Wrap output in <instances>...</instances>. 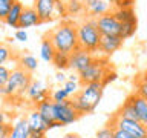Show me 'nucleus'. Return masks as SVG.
I'll return each instance as SVG.
<instances>
[{"label": "nucleus", "mask_w": 147, "mask_h": 138, "mask_svg": "<svg viewBox=\"0 0 147 138\" xmlns=\"http://www.w3.org/2000/svg\"><path fill=\"white\" fill-rule=\"evenodd\" d=\"M35 109L38 110V114L43 117V120L48 123L49 129H54V127H60V124L55 121V108H54V101L48 98L41 103L35 104Z\"/></svg>", "instance_id": "13"}, {"label": "nucleus", "mask_w": 147, "mask_h": 138, "mask_svg": "<svg viewBox=\"0 0 147 138\" xmlns=\"http://www.w3.org/2000/svg\"><path fill=\"white\" fill-rule=\"evenodd\" d=\"M9 138H31V129L26 117H20L14 121Z\"/></svg>", "instance_id": "18"}, {"label": "nucleus", "mask_w": 147, "mask_h": 138, "mask_svg": "<svg viewBox=\"0 0 147 138\" xmlns=\"http://www.w3.org/2000/svg\"><path fill=\"white\" fill-rule=\"evenodd\" d=\"M16 2L17 0H0V22H5V18L8 17L12 5Z\"/></svg>", "instance_id": "26"}, {"label": "nucleus", "mask_w": 147, "mask_h": 138, "mask_svg": "<svg viewBox=\"0 0 147 138\" xmlns=\"http://www.w3.org/2000/svg\"><path fill=\"white\" fill-rule=\"evenodd\" d=\"M115 78H117V74H115L107 57H94L89 66L78 74V80H80L81 86L89 85V83H101L106 86Z\"/></svg>", "instance_id": "3"}, {"label": "nucleus", "mask_w": 147, "mask_h": 138, "mask_svg": "<svg viewBox=\"0 0 147 138\" xmlns=\"http://www.w3.org/2000/svg\"><path fill=\"white\" fill-rule=\"evenodd\" d=\"M118 115H121L124 118H130V120H136V114H135V109H133V106L130 103V100L126 98V101L119 106V109L117 110Z\"/></svg>", "instance_id": "24"}, {"label": "nucleus", "mask_w": 147, "mask_h": 138, "mask_svg": "<svg viewBox=\"0 0 147 138\" xmlns=\"http://www.w3.org/2000/svg\"><path fill=\"white\" fill-rule=\"evenodd\" d=\"M31 83H32L31 72L17 66L16 69L11 71V77H9L8 83L0 87V95L3 98H18V97H23L26 94Z\"/></svg>", "instance_id": "4"}, {"label": "nucleus", "mask_w": 147, "mask_h": 138, "mask_svg": "<svg viewBox=\"0 0 147 138\" xmlns=\"http://www.w3.org/2000/svg\"><path fill=\"white\" fill-rule=\"evenodd\" d=\"M34 8L38 14L41 23L52 22L55 18V0H34Z\"/></svg>", "instance_id": "12"}, {"label": "nucleus", "mask_w": 147, "mask_h": 138, "mask_svg": "<svg viewBox=\"0 0 147 138\" xmlns=\"http://www.w3.org/2000/svg\"><path fill=\"white\" fill-rule=\"evenodd\" d=\"M18 66L23 68L25 71L28 72H34L37 71V68H38V62H37V58L34 57V55H29V54H26V55H20V60H18Z\"/></svg>", "instance_id": "23"}, {"label": "nucleus", "mask_w": 147, "mask_h": 138, "mask_svg": "<svg viewBox=\"0 0 147 138\" xmlns=\"http://www.w3.org/2000/svg\"><path fill=\"white\" fill-rule=\"evenodd\" d=\"M81 3L84 5L86 17L98 18L100 16H104V14L113 11V6L106 0H81Z\"/></svg>", "instance_id": "9"}, {"label": "nucleus", "mask_w": 147, "mask_h": 138, "mask_svg": "<svg viewBox=\"0 0 147 138\" xmlns=\"http://www.w3.org/2000/svg\"><path fill=\"white\" fill-rule=\"evenodd\" d=\"M71 98V95L66 92L64 87H60V89H55L52 92V95H51V100L55 101V103H60V101H64V100H69Z\"/></svg>", "instance_id": "29"}, {"label": "nucleus", "mask_w": 147, "mask_h": 138, "mask_svg": "<svg viewBox=\"0 0 147 138\" xmlns=\"http://www.w3.org/2000/svg\"><path fill=\"white\" fill-rule=\"evenodd\" d=\"M67 16V3L63 0H55V12L54 17H66Z\"/></svg>", "instance_id": "30"}, {"label": "nucleus", "mask_w": 147, "mask_h": 138, "mask_svg": "<svg viewBox=\"0 0 147 138\" xmlns=\"http://www.w3.org/2000/svg\"><path fill=\"white\" fill-rule=\"evenodd\" d=\"M106 126H109L112 129H121V131L130 133V135L136 137V138H147V127L144 124H141L138 120L124 118L121 115H118L117 112L112 114V117L109 118Z\"/></svg>", "instance_id": "6"}, {"label": "nucleus", "mask_w": 147, "mask_h": 138, "mask_svg": "<svg viewBox=\"0 0 147 138\" xmlns=\"http://www.w3.org/2000/svg\"><path fill=\"white\" fill-rule=\"evenodd\" d=\"M55 77H57V81H61V83H66V81H67V80H66V75L63 74V71H58Z\"/></svg>", "instance_id": "36"}, {"label": "nucleus", "mask_w": 147, "mask_h": 138, "mask_svg": "<svg viewBox=\"0 0 147 138\" xmlns=\"http://www.w3.org/2000/svg\"><path fill=\"white\" fill-rule=\"evenodd\" d=\"M54 108H55V121L60 124V127L75 123L77 120L81 117V115L77 112V109L74 108L71 98L60 101V103H55L54 101Z\"/></svg>", "instance_id": "7"}, {"label": "nucleus", "mask_w": 147, "mask_h": 138, "mask_svg": "<svg viewBox=\"0 0 147 138\" xmlns=\"http://www.w3.org/2000/svg\"><path fill=\"white\" fill-rule=\"evenodd\" d=\"M63 87L66 89V92L71 97L78 92V83H77V80H67L66 83H63Z\"/></svg>", "instance_id": "31"}, {"label": "nucleus", "mask_w": 147, "mask_h": 138, "mask_svg": "<svg viewBox=\"0 0 147 138\" xmlns=\"http://www.w3.org/2000/svg\"><path fill=\"white\" fill-rule=\"evenodd\" d=\"M133 86H135V91L138 95L144 97L147 100V69L146 71H142L141 74H138V75L133 78Z\"/></svg>", "instance_id": "22"}, {"label": "nucleus", "mask_w": 147, "mask_h": 138, "mask_svg": "<svg viewBox=\"0 0 147 138\" xmlns=\"http://www.w3.org/2000/svg\"><path fill=\"white\" fill-rule=\"evenodd\" d=\"M48 35L52 41L57 52L71 55L80 48L78 43V23L69 18H63L54 29L48 31Z\"/></svg>", "instance_id": "1"}, {"label": "nucleus", "mask_w": 147, "mask_h": 138, "mask_svg": "<svg viewBox=\"0 0 147 138\" xmlns=\"http://www.w3.org/2000/svg\"><path fill=\"white\" fill-rule=\"evenodd\" d=\"M101 32L96 26V18L86 17L81 23H78V43L80 48L94 54L100 48Z\"/></svg>", "instance_id": "5"}, {"label": "nucleus", "mask_w": 147, "mask_h": 138, "mask_svg": "<svg viewBox=\"0 0 147 138\" xmlns=\"http://www.w3.org/2000/svg\"><path fill=\"white\" fill-rule=\"evenodd\" d=\"M32 138H45V135L43 137H32Z\"/></svg>", "instance_id": "40"}, {"label": "nucleus", "mask_w": 147, "mask_h": 138, "mask_svg": "<svg viewBox=\"0 0 147 138\" xmlns=\"http://www.w3.org/2000/svg\"><path fill=\"white\" fill-rule=\"evenodd\" d=\"M23 9H25L23 3H20L17 0V2L12 5V8H11V11H9L8 17L5 18V23H6L9 28H17L18 26V20H20V17H22Z\"/></svg>", "instance_id": "20"}, {"label": "nucleus", "mask_w": 147, "mask_h": 138, "mask_svg": "<svg viewBox=\"0 0 147 138\" xmlns=\"http://www.w3.org/2000/svg\"><path fill=\"white\" fill-rule=\"evenodd\" d=\"M16 40L18 41H26L28 40V32L25 29H17L16 31Z\"/></svg>", "instance_id": "35"}, {"label": "nucleus", "mask_w": 147, "mask_h": 138, "mask_svg": "<svg viewBox=\"0 0 147 138\" xmlns=\"http://www.w3.org/2000/svg\"><path fill=\"white\" fill-rule=\"evenodd\" d=\"M11 131H12V124L11 123L5 121L3 124H0V138H9Z\"/></svg>", "instance_id": "34"}, {"label": "nucleus", "mask_w": 147, "mask_h": 138, "mask_svg": "<svg viewBox=\"0 0 147 138\" xmlns=\"http://www.w3.org/2000/svg\"><path fill=\"white\" fill-rule=\"evenodd\" d=\"M127 98L130 100L133 109H135L136 120L147 127V100L144 98V97L138 95L136 92H132V94L129 95Z\"/></svg>", "instance_id": "15"}, {"label": "nucleus", "mask_w": 147, "mask_h": 138, "mask_svg": "<svg viewBox=\"0 0 147 138\" xmlns=\"http://www.w3.org/2000/svg\"><path fill=\"white\" fill-rule=\"evenodd\" d=\"M9 77H11V71L6 66H0V87L6 85Z\"/></svg>", "instance_id": "33"}, {"label": "nucleus", "mask_w": 147, "mask_h": 138, "mask_svg": "<svg viewBox=\"0 0 147 138\" xmlns=\"http://www.w3.org/2000/svg\"><path fill=\"white\" fill-rule=\"evenodd\" d=\"M55 48H54V45H52V41H51L49 39V35H48V32L43 35V39H41V46H40V57L43 62L46 63H52V60H54V55H55Z\"/></svg>", "instance_id": "19"}, {"label": "nucleus", "mask_w": 147, "mask_h": 138, "mask_svg": "<svg viewBox=\"0 0 147 138\" xmlns=\"http://www.w3.org/2000/svg\"><path fill=\"white\" fill-rule=\"evenodd\" d=\"M115 17L118 18V22L121 23H136V16L133 8H115L113 11Z\"/></svg>", "instance_id": "21"}, {"label": "nucleus", "mask_w": 147, "mask_h": 138, "mask_svg": "<svg viewBox=\"0 0 147 138\" xmlns=\"http://www.w3.org/2000/svg\"><path fill=\"white\" fill-rule=\"evenodd\" d=\"M12 49L6 43H0V66H5V63L11 58Z\"/></svg>", "instance_id": "28"}, {"label": "nucleus", "mask_w": 147, "mask_h": 138, "mask_svg": "<svg viewBox=\"0 0 147 138\" xmlns=\"http://www.w3.org/2000/svg\"><path fill=\"white\" fill-rule=\"evenodd\" d=\"M123 43H124V39H121V37H117V35H101L98 51H100V52H103L106 57H109V55H112L113 52H117V51L123 46Z\"/></svg>", "instance_id": "16"}, {"label": "nucleus", "mask_w": 147, "mask_h": 138, "mask_svg": "<svg viewBox=\"0 0 147 138\" xmlns=\"http://www.w3.org/2000/svg\"><path fill=\"white\" fill-rule=\"evenodd\" d=\"M5 121H6V114L3 110H0V124H3Z\"/></svg>", "instance_id": "39"}, {"label": "nucleus", "mask_w": 147, "mask_h": 138, "mask_svg": "<svg viewBox=\"0 0 147 138\" xmlns=\"http://www.w3.org/2000/svg\"><path fill=\"white\" fill-rule=\"evenodd\" d=\"M26 95L34 104H38V103H41V101L51 98L49 92H48V87L38 80H32V83L29 85V87H28V91H26Z\"/></svg>", "instance_id": "14"}, {"label": "nucleus", "mask_w": 147, "mask_h": 138, "mask_svg": "<svg viewBox=\"0 0 147 138\" xmlns=\"http://www.w3.org/2000/svg\"><path fill=\"white\" fill-rule=\"evenodd\" d=\"M92 60H94V55L90 52L78 48L77 51H74V52L69 55V68H71L72 71H75L77 74H80L81 71H84V69L92 63Z\"/></svg>", "instance_id": "10"}, {"label": "nucleus", "mask_w": 147, "mask_h": 138, "mask_svg": "<svg viewBox=\"0 0 147 138\" xmlns=\"http://www.w3.org/2000/svg\"><path fill=\"white\" fill-rule=\"evenodd\" d=\"M84 12V5L81 3V0H69L67 2V14H80Z\"/></svg>", "instance_id": "27"}, {"label": "nucleus", "mask_w": 147, "mask_h": 138, "mask_svg": "<svg viewBox=\"0 0 147 138\" xmlns=\"http://www.w3.org/2000/svg\"><path fill=\"white\" fill-rule=\"evenodd\" d=\"M26 120H28V124H29V129H31V138L32 137H43L49 131L48 123L43 120V117L38 114V110L35 108L26 115Z\"/></svg>", "instance_id": "11"}, {"label": "nucleus", "mask_w": 147, "mask_h": 138, "mask_svg": "<svg viewBox=\"0 0 147 138\" xmlns=\"http://www.w3.org/2000/svg\"><path fill=\"white\" fill-rule=\"evenodd\" d=\"M52 64L58 69V71H64V69H67L69 68V55L63 54V52H55Z\"/></svg>", "instance_id": "25"}, {"label": "nucleus", "mask_w": 147, "mask_h": 138, "mask_svg": "<svg viewBox=\"0 0 147 138\" xmlns=\"http://www.w3.org/2000/svg\"><path fill=\"white\" fill-rule=\"evenodd\" d=\"M96 26L101 32V35H117L121 37V23L115 17L113 12H107L104 16L96 18Z\"/></svg>", "instance_id": "8"}, {"label": "nucleus", "mask_w": 147, "mask_h": 138, "mask_svg": "<svg viewBox=\"0 0 147 138\" xmlns=\"http://www.w3.org/2000/svg\"><path fill=\"white\" fill-rule=\"evenodd\" d=\"M103 92H104V85H101V83L83 85L77 94L71 97V101L80 115H87L94 112L96 106L100 104L101 98H103Z\"/></svg>", "instance_id": "2"}, {"label": "nucleus", "mask_w": 147, "mask_h": 138, "mask_svg": "<svg viewBox=\"0 0 147 138\" xmlns=\"http://www.w3.org/2000/svg\"><path fill=\"white\" fill-rule=\"evenodd\" d=\"M37 25H41V20L35 11V8H25L22 12L20 20H18L17 29H26V28H32Z\"/></svg>", "instance_id": "17"}, {"label": "nucleus", "mask_w": 147, "mask_h": 138, "mask_svg": "<svg viewBox=\"0 0 147 138\" xmlns=\"http://www.w3.org/2000/svg\"><path fill=\"white\" fill-rule=\"evenodd\" d=\"M106 2H107V3H110V5L113 6V9H115V8H118L119 5H121V3L124 2V0H106Z\"/></svg>", "instance_id": "37"}, {"label": "nucleus", "mask_w": 147, "mask_h": 138, "mask_svg": "<svg viewBox=\"0 0 147 138\" xmlns=\"http://www.w3.org/2000/svg\"><path fill=\"white\" fill-rule=\"evenodd\" d=\"M64 138H81L78 133H74V132H69V133H66L64 135Z\"/></svg>", "instance_id": "38"}, {"label": "nucleus", "mask_w": 147, "mask_h": 138, "mask_svg": "<svg viewBox=\"0 0 147 138\" xmlns=\"http://www.w3.org/2000/svg\"><path fill=\"white\" fill-rule=\"evenodd\" d=\"M96 138H115V129L104 126L103 129H100L96 132Z\"/></svg>", "instance_id": "32"}]
</instances>
